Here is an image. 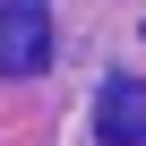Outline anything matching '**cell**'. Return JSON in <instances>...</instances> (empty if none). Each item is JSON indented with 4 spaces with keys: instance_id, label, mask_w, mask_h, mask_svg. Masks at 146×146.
Instances as JSON below:
<instances>
[{
    "instance_id": "6da1fadb",
    "label": "cell",
    "mask_w": 146,
    "mask_h": 146,
    "mask_svg": "<svg viewBox=\"0 0 146 146\" xmlns=\"http://www.w3.org/2000/svg\"><path fill=\"white\" fill-rule=\"evenodd\" d=\"M52 60V9L43 0H0V78H35Z\"/></svg>"
},
{
    "instance_id": "7a4b0ae2",
    "label": "cell",
    "mask_w": 146,
    "mask_h": 146,
    "mask_svg": "<svg viewBox=\"0 0 146 146\" xmlns=\"http://www.w3.org/2000/svg\"><path fill=\"white\" fill-rule=\"evenodd\" d=\"M95 146H146V86L137 78H103V95H95Z\"/></svg>"
}]
</instances>
